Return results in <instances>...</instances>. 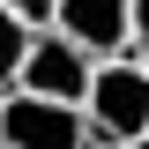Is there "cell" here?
<instances>
[{"instance_id":"7a4b0ae2","label":"cell","mask_w":149,"mask_h":149,"mask_svg":"<svg viewBox=\"0 0 149 149\" xmlns=\"http://www.w3.org/2000/svg\"><path fill=\"white\" fill-rule=\"evenodd\" d=\"M90 134V119H82V104H67V97H45V90H0V142L15 149H74Z\"/></svg>"},{"instance_id":"6da1fadb","label":"cell","mask_w":149,"mask_h":149,"mask_svg":"<svg viewBox=\"0 0 149 149\" xmlns=\"http://www.w3.org/2000/svg\"><path fill=\"white\" fill-rule=\"evenodd\" d=\"M82 119L97 142H149V60L134 52L97 60L90 90H82Z\"/></svg>"},{"instance_id":"52a82bcc","label":"cell","mask_w":149,"mask_h":149,"mask_svg":"<svg viewBox=\"0 0 149 149\" xmlns=\"http://www.w3.org/2000/svg\"><path fill=\"white\" fill-rule=\"evenodd\" d=\"M8 8H15L22 22H37V30H45V22H52V8H60V0H8Z\"/></svg>"},{"instance_id":"277c9868","label":"cell","mask_w":149,"mask_h":149,"mask_svg":"<svg viewBox=\"0 0 149 149\" xmlns=\"http://www.w3.org/2000/svg\"><path fill=\"white\" fill-rule=\"evenodd\" d=\"M52 30H67L90 60H112V52H127V0H60Z\"/></svg>"},{"instance_id":"3957f363","label":"cell","mask_w":149,"mask_h":149,"mask_svg":"<svg viewBox=\"0 0 149 149\" xmlns=\"http://www.w3.org/2000/svg\"><path fill=\"white\" fill-rule=\"evenodd\" d=\"M90 67L97 60L82 52V45H74L67 30H52V22H45V30L30 37V52H22V90H45V97H67V104H82V90H90Z\"/></svg>"},{"instance_id":"8992f818","label":"cell","mask_w":149,"mask_h":149,"mask_svg":"<svg viewBox=\"0 0 149 149\" xmlns=\"http://www.w3.org/2000/svg\"><path fill=\"white\" fill-rule=\"evenodd\" d=\"M127 52L149 60V0H127Z\"/></svg>"},{"instance_id":"5b68a950","label":"cell","mask_w":149,"mask_h":149,"mask_svg":"<svg viewBox=\"0 0 149 149\" xmlns=\"http://www.w3.org/2000/svg\"><path fill=\"white\" fill-rule=\"evenodd\" d=\"M30 37L37 22H22L8 0H0V90H15V74H22V52H30Z\"/></svg>"}]
</instances>
